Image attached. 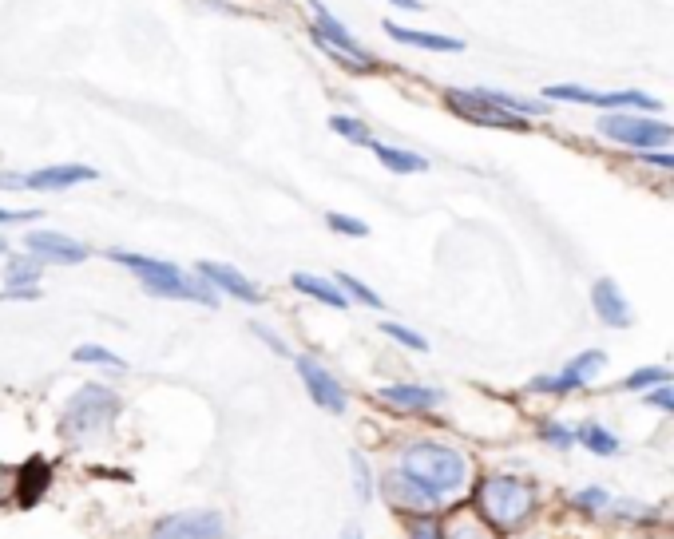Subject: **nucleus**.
Here are the masks:
<instances>
[{
    "label": "nucleus",
    "mask_w": 674,
    "mask_h": 539,
    "mask_svg": "<svg viewBox=\"0 0 674 539\" xmlns=\"http://www.w3.org/2000/svg\"><path fill=\"white\" fill-rule=\"evenodd\" d=\"M655 409H663V413H671L674 417V381H667V385H659L651 397H647Z\"/></svg>",
    "instance_id": "obj_36"
},
{
    "label": "nucleus",
    "mask_w": 674,
    "mask_h": 539,
    "mask_svg": "<svg viewBox=\"0 0 674 539\" xmlns=\"http://www.w3.org/2000/svg\"><path fill=\"white\" fill-rule=\"evenodd\" d=\"M0 187H4V191H20V187H28V175H20V171H0Z\"/></svg>",
    "instance_id": "obj_40"
},
{
    "label": "nucleus",
    "mask_w": 674,
    "mask_h": 539,
    "mask_svg": "<svg viewBox=\"0 0 674 539\" xmlns=\"http://www.w3.org/2000/svg\"><path fill=\"white\" fill-rule=\"evenodd\" d=\"M671 381V373L663 369V365H643V369H635L627 381H623V389H631V393H639V389H651V385H667Z\"/></svg>",
    "instance_id": "obj_26"
},
{
    "label": "nucleus",
    "mask_w": 674,
    "mask_h": 539,
    "mask_svg": "<svg viewBox=\"0 0 674 539\" xmlns=\"http://www.w3.org/2000/svg\"><path fill=\"white\" fill-rule=\"evenodd\" d=\"M199 278H207L215 290H223V294L238 298V302H258L262 298L258 286L246 274H238L234 266H226V262H199Z\"/></svg>",
    "instance_id": "obj_16"
},
{
    "label": "nucleus",
    "mask_w": 674,
    "mask_h": 539,
    "mask_svg": "<svg viewBox=\"0 0 674 539\" xmlns=\"http://www.w3.org/2000/svg\"><path fill=\"white\" fill-rule=\"evenodd\" d=\"M389 4H397V8H405V12H413V8H425L421 0H389Z\"/></svg>",
    "instance_id": "obj_42"
},
{
    "label": "nucleus",
    "mask_w": 674,
    "mask_h": 539,
    "mask_svg": "<svg viewBox=\"0 0 674 539\" xmlns=\"http://www.w3.org/2000/svg\"><path fill=\"white\" fill-rule=\"evenodd\" d=\"M92 179H96L92 167H84V163H60V167H40V171H32V175H28V187H36V191H68V187L92 183Z\"/></svg>",
    "instance_id": "obj_18"
},
{
    "label": "nucleus",
    "mask_w": 674,
    "mask_h": 539,
    "mask_svg": "<svg viewBox=\"0 0 674 539\" xmlns=\"http://www.w3.org/2000/svg\"><path fill=\"white\" fill-rule=\"evenodd\" d=\"M496 532L500 528L480 508H460L449 520V528H445V539H496Z\"/></svg>",
    "instance_id": "obj_20"
},
{
    "label": "nucleus",
    "mask_w": 674,
    "mask_h": 539,
    "mask_svg": "<svg viewBox=\"0 0 674 539\" xmlns=\"http://www.w3.org/2000/svg\"><path fill=\"white\" fill-rule=\"evenodd\" d=\"M349 468H353V488L361 500H373V476H369V464L361 452H349Z\"/></svg>",
    "instance_id": "obj_29"
},
{
    "label": "nucleus",
    "mask_w": 674,
    "mask_h": 539,
    "mask_svg": "<svg viewBox=\"0 0 674 539\" xmlns=\"http://www.w3.org/2000/svg\"><path fill=\"white\" fill-rule=\"evenodd\" d=\"M401 472L413 476L433 500H449L464 488L468 480V464L464 456L449 448V444H437V440H417L401 452Z\"/></svg>",
    "instance_id": "obj_1"
},
{
    "label": "nucleus",
    "mask_w": 674,
    "mask_h": 539,
    "mask_svg": "<svg viewBox=\"0 0 674 539\" xmlns=\"http://www.w3.org/2000/svg\"><path fill=\"white\" fill-rule=\"evenodd\" d=\"M52 488V464L44 456H32L20 464V484H16V500L20 508H36L44 500V492Z\"/></svg>",
    "instance_id": "obj_15"
},
{
    "label": "nucleus",
    "mask_w": 674,
    "mask_h": 539,
    "mask_svg": "<svg viewBox=\"0 0 674 539\" xmlns=\"http://www.w3.org/2000/svg\"><path fill=\"white\" fill-rule=\"evenodd\" d=\"M575 440H579L583 448H591L595 456H615V452H619V440L603 429V425H595V421L579 425V429H575Z\"/></svg>",
    "instance_id": "obj_23"
},
{
    "label": "nucleus",
    "mask_w": 674,
    "mask_h": 539,
    "mask_svg": "<svg viewBox=\"0 0 674 539\" xmlns=\"http://www.w3.org/2000/svg\"><path fill=\"white\" fill-rule=\"evenodd\" d=\"M603 139L611 143H623L631 151H663L674 139V127L663 119H651V115H639V111H603L599 127H595Z\"/></svg>",
    "instance_id": "obj_5"
},
{
    "label": "nucleus",
    "mask_w": 674,
    "mask_h": 539,
    "mask_svg": "<svg viewBox=\"0 0 674 539\" xmlns=\"http://www.w3.org/2000/svg\"><path fill=\"white\" fill-rule=\"evenodd\" d=\"M373 151H377V159H381L389 171H397V175H417V171H429V159H425V155H417V151L389 147V143H373Z\"/></svg>",
    "instance_id": "obj_22"
},
{
    "label": "nucleus",
    "mask_w": 674,
    "mask_h": 539,
    "mask_svg": "<svg viewBox=\"0 0 674 539\" xmlns=\"http://www.w3.org/2000/svg\"><path fill=\"white\" fill-rule=\"evenodd\" d=\"M385 36H393L397 44H409V48H425V52H460L464 48V40H456V36L417 32V28H405L397 20H385Z\"/></svg>",
    "instance_id": "obj_19"
},
{
    "label": "nucleus",
    "mask_w": 674,
    "mask_h": 539,
    "mask_svg": "<svg viewBox=\"0 0 674 539\" xmlns=\"http://www.w3.org/2000/svg\"><path fill=\"white\" fill-rule=\"evenodd\" d=\"M72 357H76L80 365H108V369H123V357H115L112 349H104V345H80Z\"/></svg>",
    "instance_id": "obj_28"
},
{
    "label": "nucleus",
    "mask_w": 674,
    "mask_h": 539,
    "mask_svg": "<svg viewBox=\"0 0 674 539\" xmlns=\"http://www.w3.org/2000/svg\"><path fill=\"white\" fill-rule=\"evenodd\" d=\"M445 100H449V108L456 111L460 119H468V123H480V127H500V131H528V115H516V111L492 104L480 88H472V92L452 88Z\"/></svg>",
    "instance_id": "obj_8"
},
{
    "label": "nucleus",
    "mask_w": 674,
    "mask_h": 539,
    "mask_svg": "<svg viewBox=\"0 0 674 539\" xmlns=\"http://www.w3.org/2000/svg\"><path fill=\"white\" fill-rule=\"evenodd\" d=\"M540 436L548 440V444H556V448H567V444H575V432L556 425V421H548V425H540Z\"/></svg>",
    "instance_id": "obj_34"
},
{
    "label": "nucleus",
    "mask_w": 674,
    "mask_h": 539,
    "mask_svg": "<svg viewBox=\"0 0 674 539\" xmlns=\"http://www.w3.org/2000/svg\"><path fill=\"white\" fill-rule=\"evenodd\" d=\"M16 484H20V468H8V464H0V504L16 500Z\"/></svg>",
    "instance_id": "obj_33"
},
{
    "label": "nucleus",
    "mask_w": 674,
    "mask_h": 539,
    "mask_svg": "<svg viewBox=\"0 0 674 539\" xmlns=\"http://www.w3.org/2000/svg\"><path fill=\"white\" fill-rule=\"evenodd\" d=\"M290 286L294 290H302L306 298H314V302H326V306H334V310H345L349 306V294L337 286V278H318V274H294L290 278Z\"/></svg>",
    "instance_id": "obj_21"
},
{
    "label": "nucleus",
    "mask_w": 674,
    "mask_h": 539,
    "mask_svg": "<svg viewBox=\"0 0 674 539\" xmlns=\"http://www.w3.org/2000/svg\"><path fill=\"white\" fill-rule=\"evenodd\" d=\"M226 524L219 512H179L155 524L151 539H223Z\"/></svg>",
    "instance_id": "obj_10"
},
{
    "label": "nucleus",
    "mask_w": 674,
    "mask_h": 539,
    "mask_svg": "<svg viewBox=\"0 0 674 539\" xmlns=\"http://www.w3.org/2000/svg\"><path fill=\"white\" fill-rule=\"evenodd\" d=\"M24 246H28L36 258L60 262V266H76V262L88 258V246H84V242H76V238H68V234H56V230H32V234L24 238Z\"/></svg>",
    "instance_id": "obj_12"
},
{
    "label": "nucleus",
    "mask_w": 674,
    "mask_h": 539,
    "mask_svg": "<svg viewBox=\"0 0 674 539\" xmlns=\"http://www.w3.org/2000/svg\"><path fill=\"white\" fill-rule=\"evenodd\" d=\"M603 365H607V353H599V349H587V353H579V357H575V361L563 369L560 377H536L528 389H532V393H560V397H563V393H575V389H583V385H587V381H591V377H595Z\"/></svg>",
    "instance_id": "obj_11"
},
{
    "label": "nucleus",
    "mask_w": 674,
    "mask_h": 539,
    "mask_svg": "<svg viewBox=\"0 0 674 539\" xmlns=\"http://www.w3.org/2000/svg\"><path fill=\"white\" fill-rule=\"evenodd\" d=\"M575 504H579V508H607V492H603V488H583V492L575 496Z\"/></svg>",
    "instance_id": "obj_39"
},
{
    "label": "nucleus",
    "mask_w": 674,
    "mask_h": 539,
    "mask_svg": "<svg viewBox=\"0 0 674 539\" xmlns=\"http://www.w3.org/2000/svg\"><path fill=\"white\" fill-rule=\"evenodd\" d=\"M254 333H258V337H262V341H266V345H270V349H274L278 357H290V345H286V341H282V337H278L274 329H266V325L254 322Z\"/></svg>",
    "instance_id": "obj_37"
},
{
    "label": "nucleus",
    "mask_w": 674,
    "mask_h": 539,
    "mask_svg": "<svg viewBox=\"0 0 674 539\" xmlns=\"http://www.w3.org/2000/svg\"><path fill=\"white\" fill-rule=\"evenodd\" d=\"M385 500L397 508V512H425V508H433V504H441V500H433L413 476H405V472H393L389 480H385Z\"/></svg>",
    "instance_id": "obj_17"
},
{
    "label": "nucleus",
    "mask_w": 674,
    "mask_h": 539,
    "mask_svg": "<svg viewBox=\"0 0 674 539\" xmlns=\"http://www.w3.org/2000/svg\"><path fill=\"white\" fill-rule=\"evenodd\" d=\"M330 127H334L341 139H353V143H373V139H369V127H365L361 119H349V115H334V119H330Z\"/></svg>",
    "instance_id": "obj_31"
},
{
    "label": "nucleus",
    "mask_w": 674,
    "mask_h": 539,
    "mask_svg": "<svg viewBox=\"0 0 674 539\" xmlns=\"http://www.w3.org/2000/svg\"><path fill=\"white\" fill-rule=\"evenodd\" d=\"M310 4H314V40H318V48H326L334 60L349 64V72H373V56L349 36V28L322 0H310Z\"/></svg>",
    "instance_id": "obj_6"
},
{
    "label": "nucleus",
    "mask_w": 674,
    "mask_h": 539,
    "mask_svg": "<svg viewBox=\"0 0 674 539\" xmlns=\"http://www.w3.org/2000/svg\"><path fill=\"white\" fill-rule=\"evenodd\" d=\"M639 159L647 167H659V171H674V151H639Z\"/></svg>",
    "instance_id": "obj_38"
},
{
    "label": "nucleus",
    "mask_w": 674,
    "mask_h": 539,
    "mask_svg": "<svg viewBox=\"0 0 674 539\" xmlns=\"http://www.w3.org/2000/svg\"><path fill=\"white\" fill-rule=\"evenodd\" d=\"M492 104H500V108H508V111H516V115H540V111H548V104H540V100H520V96H508V92H492V88H480Z\"/></svg>",
    "instance_id": "obj_25"
},
{
    "label": "nucleus",
    "mask_w": 674,
    "mask_h": 539,
    "mask_svg": "<svg viewBox=\"0 0 674 539\" xmlns=\"http://www.w3.org/2000/svg\"><path fill=\"white\" fill-rule=\"evenodd\" d=\"M119 417V397H115L108 385H84L68 409H64V421H60V432L68 440H88L96 432H104Z\"/></svg>",
    "instance_id": "obj_4"
},
{
    "label": "nucleus",
    "mask_w": 674,
    "mask_h": 539,
    "mask_svg": "<svg viewBox=\"0 0 674 539\" xmlns=\"http://www.w3.org/2000/svg\"><path fill=\"white\" fill-rule=\"evenodd\" d=\"M409 539H445V528H441L437 520H413Z\"/></svg>",
    "instance_id": "obj_35"
},
{
    "label": "nucleus",
    "mask_w": 674,
    "mask_h": 539,
    "mask_svg": "<svg viewBox=\"0 0 674 539\" xmlns=\"http://www.w3.org/2000/svg\"><path fill=\"white\" fill-rule=\"evenodd\" d=\"M341 539H361V528H353V524H349V528L341 532Z\"/></svg>",
    "instance_id": "obj_43"
},
{
    "label": "nucleus",
    "mask_w": 674,
    "mask_h": 539,
    "mask_svg": "<svg viewBox=\"0 0 674 539\" xmlns=\"http://www.w3.org/2000/svg\"><path fill=\"white\" fill-rule=\"evenodd\" d=\"M544 100H563V104H587V108L603 111H659L663 104L647 92H591L579 84H552L544 92Z\"/></svg>",
    "instance_id": "obj_7"
},
{
    "label": "nucleus",
    "mask_w": 674,
    "mask_h": 539,
    "mask_svg": "<svg viewBox=\"0 0 674 539\" xmlns=\"http://www.w3.org/2000/svg\"><path fill=\"white\" fill-rule=\"evenodd\" d=\"M112 262L127 266L131 274H139L143 290L155 294V298H179V302H203V306H215V286L203 278H187L175 262H163V258H143V254H127V250H112Z\"/></svg>",
    "instance_id": "obj_2"
},
{
    "label": "nucleus",
    "mask_w": 674,
    "mask_h": 539,
    "mask_svg": "<svg viewBox=\"0 0 674 539\" xmlns=\"http://www.w3.org/2000/svg\"><path fill=\"white\" fill-rule=\"evenodd\" d=\"M40 211H4L0 207V222H36Z\"/></svg>",
    "instance_id": "obj_41"
},
{
    "label": "nucleus",
    "mask_w": 674,
    "mask_h": 539,
    "mask_svg": "<svg viewBox=\"0 0 674 539\" xmlns=\"http://www.w3.org/2000/svg\"><path fill=\"white\" fill-rule=\"evenodd\" d=\"M377 397H381L385 405L401 409V413H429V409H437V405L445 401V393H441V389H429V385H381Z\"/></svg>",
    "instance_id": "obj_14"
},
{
    "label": "nucleus",
    "mask_w": 674,
    "mask_h": 539,
    "mask_svg": "<svg viewBox=\"0 0 674 539\" xmlns=\"http://www.w3.org/2000/svg\"><path fill=\"white\" fill-rule=\"evenodd\" d=\"M294 365H298V377H302V385H306V393H310V401H314L318 409H326V413H345L349 397H345V389L337 385V377L322 365V361L298 357Z\"/></svg>",
    "instance_id": "obj_9"
},
{
    "label": "nucleus",
    "mask_w": 674,
    "mask_h": 539,
    "mask_svg": "<svg viewBox=\"0 0 674 539\" xmlns=\"http://www.w3.org/2000/svg\"><path fill=\"white\" fill-rule=\"evenodd\" d=\"M476 508L500 528L512 532L536 512V484L516 480V476H488L476 488Z\"/></svg>",
    "instance_id": "obj_3"
},
{
    "label": "nucleus",
    "mask_w": 674,
    "mask_h": 539,
    "mask_svg": "<svg viewBox=\"0 0 674 539\" xmlns=\"http://www.w3.org/2000/svg\"><path fill=\"white\" fill-rule=\"evenodd\" d=\"M326 222H330V230H337V234H349V238H365V234H369V226H365L361 218L337 215V211H330Z\"/></svg>",
    "instance_id": "obj_32"
},
{
    "label": "nucleus",
    "mask_w": 674,
    "mask_h": 539,
    "mask_svg": "<svg viewBox=\"0 0 674 539\" xmlns=\"http://www.w3.org/2000/svg\"><path fill=\"white\" fill-rule=\"evenodd\" d=\"M337 286L349 294V298H357L361 306H369V310H381V294H373L361 278H353V274H337Z\"/></svg>",
    "instance_id": "obj_27"
},
{
    "label": "nucleus",
    "mask_w": 674,
    "mask_h": 539,
    "mask_svg": "<svg viewBox=\"0 0 674 539\" xmlns=\"http://www.w3.org/2000/svg\"><path fill=\"white\" fill-rule=\"evenodd\" d=\"M591 310H595L599 322L611 325V329H627L631 325V302L623 298L619 282H611V278H599L591 286Z\"/></svg>",
    "instance_id": "obj_13"
},
{
    "label": "nucleus",
    "mask_w": 674,
    "mask_h": 539,
    "mask_svg": "<svg viewBox=\"0 0 674 539\" xmlns=\"http://www.w3.org/2000/svg\"><path fill=\"white\" fill-rule=\"evenodd\" d=\"M381 333H385V337H393V341H401L405 349H417V353H425V349H429V341H425L417 329H405V325H397V322H381Z\"/></svg>",
    "instance_id": "obj_30"
},
{
    "label": "nucleus",
    "mask_w": 674,
    "mask_h": 539,
    "mask_svg": "<svg viewBox=\"0 0 674 539\" xmlns=\"http://www.w3.org/2000/svg\"><path fill=\"white\" fill-rule=\"evenodd\" d=\"M4 282H8V286H36V282H40V262H36V258H8Z\"/></svg>",
    "instance_id": "obj_24"
},
{
    "label": "nucleus",
    "mask_w": 674,
    "mask_h": 539,
    "mask_svg": "<svg viewBox=\"0 0 674 539\" xmlns=\"http://www.w3.org/2000/svg\"><path fill=\"white\" fill-rule=\"evenodd\" d=\"M4 250H8V242H4V238H0V254H4Z\"/></svg>",
    "instance_id": "obj_44"
}]
</instances>
